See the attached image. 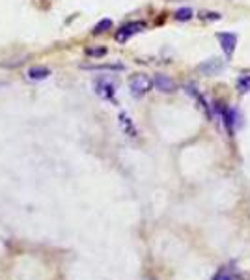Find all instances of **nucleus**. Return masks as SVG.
Instances as JSON below:
<instances>
[{"mask_svg": "<svg viewBox=\"0 0 250 280\" xmlns=\"http://www.w3.org/2000/svg\"><path fill=\"white\" fill-rule=\"evenodd\" d=\"M120 122H122L123 131H127V133L131 134V136H134V134H136V131H134L133 123H131V120H129V116H127V114H120Z\"/></svg>", "mask_w": 250, "mask_h": 280, "instance_id": "ddd939ff", "label": "nucleus"}, {"mask_svg": "<svg viewBox=\"0 0 250 280\" xmlns=\"http://www.w3.org/2000/svg\"><path fill=\"white\" fill-rule=\"evenodd\" d=\"M152 82H153V86H155V90H159L161 94H172V91L177 90L176 80L170 79V77H166V75L157 73L152 79Z\"/></svg>", "mask_w": 250, "mask_h": 280, "instance_id": "39448f33", "label": "nucleus"}, {"mask_svg": "<svg viewBox=\"0 0 250 280\" xmlns=\"http://www.w3.org/2000/svg\"><path fill=\"white\" fill-rule=\"evenodd\" d=\"M198 71H200L204 77H215V75H220L224 71V62L213 56V58H208V60H204L198 66Z\"/></svg>", "mask_w": 250, "mask_h": 280, "instance_id": "7ed1b4c3", "label": "nucleus"}, {"mask_svg": "<svg viewBox=\"0 0 250 280\" xmlns=\"http://www.w3.org/2000/svg\"><path fill=\"white\" fill-rule=\"evenodd\" d=\"M152 88H153V82L146 73H136L129 79V90H131V94H133L134 98L146 96Z\"/></svg>", "mask_w": 250, "mask_h": 280, "instance_id": "f257e3e1", "label": "nucleus"}, {"mask_svg": "<svg viewBox=\"0 0 250 280\" xmlns=\"http://www.w3.org/2000/svg\"><path fill=\"white\" fill-rule=\"evenodd\" d=\"M217 39L220 43V49L226 55V58H233V53H235V47H237V36L233 32H219L217 34Z\"/></svg>", "mask_w": 250, "mask_h": 280, "instance_id": "f03ea898", "label": "nucleus"}, {"mask_svg": "<svg viewBox=\"0 0 250 280\" xmlns=\"http://www.w3.org/2000/svg\"><path fill=\"white\" fill-rule=\"evenodd\" d=\"M237 90L241 94H250V73H243L237 79Z\"/></svg>", "mask_w": 250, "mask_h": 280, "instance_id": "9d476101", "label": "nucleus"}, {"mask_svg": "<svg viewBox=\"0 0 250 280\" xmlns=\"http://www.w3.org/2000/svg\"><path fill=\"white\" fill-rule=\"evenodd\" d=\"M110 28H112V21L110 19H101L95 25V28H93V34H103V32L110 30Z\"/></svg>", "mask_w": 250, "mask_h": 280, "instance_id": "f8f14e48", "label": "nucleus"}, {"mask_svg": "<svg viewBox=\"0 0 250 280\" xmlns=\"http://www.w3.org/2000/svg\"><path fill=\"white\" fill-rule=\"evenodd\" d=\"M84 69H92V71H122V64H84Z\"/></svg>", "mask_w": 250, "mask_h": 280, "instance_id": "6e6552de", "label": "nucleus"}, {"mask_svg": "<svg viewBox=\"0 0 250 280\" xmlns=\"http://www.w3.org/2000/svg\"><path fill=\"white\" fill-rule=\"evenodd\" d=\"M88 55H92V56H103V55H105V49H97V51H88Z\"/></svg>", "mask_w": 250, "mask_h": 280, "instance_id": "4468645a", "label": "nucleus"}, {"mask_svg": "<svg viewBox=\"0 0 250 280\" xmlns=\"http://www.w3.org/2000/svg\"><path fill=\"white\" fill-rule=\"evenodd\" d=\"M26 75H28V79L30 80H45V79H49L51 69L45 66H34L28 69V73Z\"/></svg>", "mask_w": 250, "mask_h": 280, "instance_id": "0eeeda50", "label": "nucleus"}, {"mask_svg": "<svg viewBox=\"0 0 250 280\" xmlns=\"http://www.w3.org/2000/svg\"><path fill=\"white\" fill-rule=\"evenodd\" d=\"M114 88H116V84L110 82L109 79H99L97 82H95V91H97V96H101L103 99L114 98V91H116Z\"/></svg>", "mask_w": 250, "mask_h": 280, "instance_id": "423d86ee", "label": "nucleus"}, {"mask_svg": "<svg viewBox=\"0 0 250 280\" xmlns=\"http://www.w3.org/2000/svg\"><path fill=\"white\" fill-rule=\"evenodd\" d=\"M185 90H187V94H190V96H192V98L196 99V103H198V107H202V110L206 112V116H208V118H211V112H209V107H208V105H206V99L202 98L200 94L196 91L194 86H187Z\"/></svg>", "mask_w": 250, "mask_h": 280, "instance_id": "1a4fd4ad", "label": "nucleus"}, {"mask_svg": "<svg viewBox=\"0 0 250 280\" xmlns=\"http://www.w3.org/2000/svg\"><path fill=\"white\" fill-rule=\"evenodd\" d=\"M192 15H194V12H192L190 8H181V10H177V12L174 13L176 21H190Z\"/></svg>", "mask_w": 250, "mask_h": 280, "instance_id": "9b49d317", "label": "nucleus"}, {"mask_svg": "<svg viewBox=\"0 0 250 280\" xmlns=\"http://www.w3.org/2000/svg\"><path fill=\"white\" fill-rule=\"evenodd\" d=\"M146 28V25L142 23V21H133V23H127V25H123L120 30L116 32V41L118 43H125L129 41L134 34H138Z\"/></svg>", "mask_w": 250, "mask_h": 280, "instance_id": "20e7f679", "label": "nucleus"}]
</instances>
